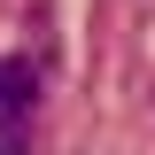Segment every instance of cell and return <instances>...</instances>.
I'll list each match as a JSON object with an SVG mask.
<instances>
[{
    "instance_id": "cell-1",
    "label": "cell",
    "mask_w": 155,
    "mask_h": 155,
    "mask_svg": "<svg viewBox=\"0 0 155 155\" xmlns=\"http://www.w3.org/2000/svg\"><path fill=\"white\" fill-rule=\"evenodd\" d=\"M31 101H39V70L31 62H0V155L31 147Z\"/></svg>"
}]
</instances>
